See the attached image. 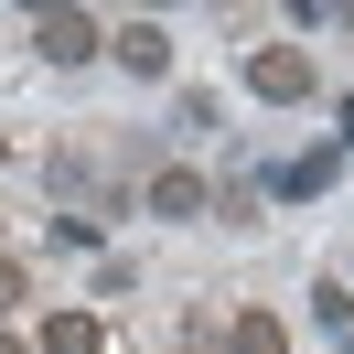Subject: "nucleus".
Listing matches in <instances>:
<instances>
[{
    "instance_id": "1",
    "label": "nucleus",
    "mask_w": 354,
    "mask_h": 354,
    "mask_svg": "<svg viewBox=\"0 0 354 354\" xmlns=\"http://www.w3.org/2000/svg\"><path fill=\"white\" fill-rule=\"evenodd\" d=\"M247 97L301 108V97H311V54H301V44H258V54H247Z\"/></svg>"
},
{
    "instance_id": "2",
    "label": "nucleus",
    "mask_w": 354,
    "mask_h": 354,
    "mask_svg": "<svg viewBox=\"0 0 354 354\" xmlns=\"http://www.w3.org/2000/svg\"><path fill=\"white\" fill-rule=\"evenodd\" d=\"M32 44H44V65H86V54H108V32H97L86 11H44Z\"/></svg>"
},
{
    "instance_id": "3",
    "label": "nucleus",
    "mask_w": 354,
    "mask_h": 354,
    "mask_svg": "<svg viewBox=\"0 0 354 354\" xmlns=\"http://www.w3.org/2000/svg\"><path fill=\"white\" fill-rule=\"evenodd\" d=\"M108 54H118L129 75H172V32H161V22H118V32H108Z\"/></svg>"
},
{
    "instance_id": "4",
    "label": "nucleus",
    "mask_w": 354,
    "mask_h": 354,
    "mask_svg": "<svg viewBox=\"0 0 354 354\" xmlns=\"http://www.w3.org/2000/svg\"><path fill=\"white\" fill-rule=\"evenodd\" d=\"M32 354H108V322H97V311H54V322L32 333Z\"/></svg>"
},
{
    "instance_id": "5",
    "label": "nucleus",
    "mask_w": 354,
    "mask_h": 354,
    "mask_svg": "<svg viewBox=\"0 0 354 354\" xmlns=\"http://www.w3.org/2000/svg\"><path fill=\"white\" fill-rule=\"evenodd\" d=\"M204 204H215V183H204V172H151V215H172V225H194Z\"/></svg>"
},
{
    "instance_id": "6",
    "label": "nucleus",
    "mask_w": 354,
    "mask_h": 354,
    "mask_svg": "<svg viewBox=\"0 0 354 354\" xmlns=\"http://www.w3.org/2000/svg\"><path fill=\"white\" fill-rule=\"evenodd\" d=\"M225 354H290V322L279 311H236L225 322Z\"/></svg>"
},
{
    "instance_id": "7",
    "label": "nucleus",
    "mask_w": 354,
    "mask_h": 354,
    "mask_svg": "<svg viewBox=\"0 0 354 354\" xmlns=\"http://www.w3.org/2000/svg\"><path fill=\"white\" fill-rule=\"evenodd\" d=\"M333 172H344V151H301V161L279 172V194H290V204H311V194H322Z\"/></svg>"
},
{
    "instance_id": "8",
    "label": "nucleus",
    "mask_w": 354,
    "mask_h": 354,
    "mask_svg": "<svg viewBox=\"0 0 354 354\" xmlns=\"http://www.w3.org/2000/svg\"><path fill=\"white\" fill-rule=\"evenodd\" d=\"M22 301H32V290H22V268L0 258V322H11V311H22Z\"/></svg>"
},
{
    "instance_id": "9",
    "label": "nucleus",
    "mask_w": 354,
    "mask_h": 354,
    "mask_svg": "<svg viewBox=\"0 0 354 354\" xmlns=\"http://www.w3.org/2000/svg\"><path fill=\"white\" fill-rule=\"evenodd\" d=\"M0 354H32V344H0Z\"/></svg>"
},
{
    "instance_id": "10",
    "label": "nucleus",
    "mask_w": 354,
    "mask_h": 354,
    "mask_svg": "<svg viewBox=\"0 0 354 354\" xmlns=\"http://www.w3.org/2000/svg\"><path fill=\"white\" fill-rule=\"evenodd\" d=\"M0 161H11V140H0Z\"/></svg>"
}]
</instances>
